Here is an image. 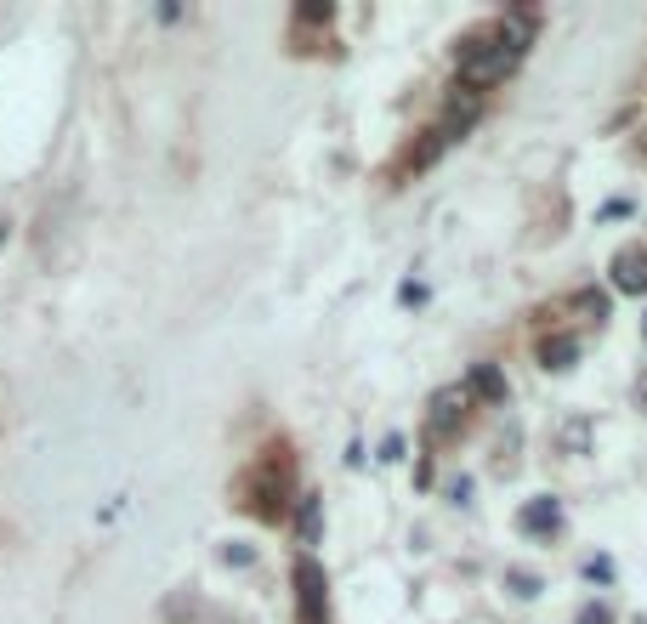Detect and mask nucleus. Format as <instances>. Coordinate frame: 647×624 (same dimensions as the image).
Returning <instances> with one entry per match:
<instances>
[{
  "instance_id": "20e7f679",
  "label": "nucleus",
  "mask_w": 647,
  "mask_h": 624,
  "mask_svg": "<svg viewBox=\"0 0 647 624\" xmlns=\"http://www.w3.org/2000/svg\"><path fill=\"white\" fill-rule=\"evenodd\" d=\"M613 290L647 295V250H619L613 256Z\"/></svg>"
},
{
  "instance_id": "1a4fd4ad",
  "label": "nucleus",
  "mask_w": 647,
  "mask_h": 624,
  "mask_svg": "<svg viewBox=\"0 0 647 624\" xmlns=\"http://www.w3.org/2000/svg\"><path fill=\"white\" fill-rule=\"evenodd\" d=\"M506 585L517 590V596H540V579H534V573H523V568H506Z\"/></svg>"
},
{
  "instance_id": "0eeeda50",
  "label": "nucleus",
  "mask_w": 647,
  "mask_h": 624,
  "mask_svg": "<svg viewBox=\"0 0 647 624\" xmlns=\"http://www.w3.org/2000/svg\"><path fill=\"white\" fill-rule=\"evenodd\" d=\"M579 352H585V347H579V335H551V341L540 347V364L545 369H574Z\"/></svg>"
},
{
  "instance_id": "423d86ee",
  "label": "nucleus",
  "mask_w": 647,
  "mask_h": 624,
  "mask_svg": "<svg viewBox=\"0 0 647 624\" xmlns=\"http://www.w3.org/2000/svg\"><path fill=\"white\" fill-rule=\"evenodd\" d=\"M466 398H483V403H506V375L494 364H477L466 375Z\"/></svg>"
},
{
  "instance_id": "f03ea898",
  "label": "nucleus",
  "mask_w": 647,
  "mask_h": 624,
  "mask_svg": "<svg viewBox=\"0 0 647 624\" xmlns=\"http://www.w3.org/2000/svg\"><path fill=\"white\" fill-rule=\"evenodd\" d=\"M296 607H301V624H330V585H324V568L313 556L296 562Z\"/></svg>"
},
{
  "instance_id": "39448f33",
  "label": "nucleus",
  "mask_w": 647,
  "mask_h": 624,
  "mask_svg": "<svg viewBox=\"0 0 647 624\" xmlns=\"http://www.w3.org/2000/svg\"><path fill=\"white\" fill-rule=\"evenodd\" d=\"M557 522H562V505L551 500V494H540V500H528L523 511H517V528H523V534H557Z\"/></svg>"
},
{
  "instance_id": "f257e3e1",
  "label": "nucleus",
  "mask_w": 647,
  "mask_h": 624,
  "mask_svg": "<svg viewBox=\"0 0 647 624\" xmlns=\"http://www.w3.org/2000/svg\"><path fill=\"white\" fill-rule=\"evenodd\" d=\"M528 29H534V18H517L511 29H500V35L466 40V46H460V86L483 91V86H494V80H506V74L517 69L523 46H528Z\"/></svg>"
},
{
  "instance_id": "f8f14e48",
  "label": "nucleus",
  "mask_w": 647,
  "mask_h": 624,
  "mask_svg": "<svg viewBox=\"0 0 647 624\" xmlns=\"http://www.w3.org/2000/svg\"><path fill=\"white\" fill-rule=\"evenodd\" d=\"M0 239H6V222H0Z\"/></svg>"
},
{
  "instance_id": "9b49d317",
  "label": "nucleus",
  "mask_w": 647,
  "mask_h": 624,
  "mask_svg": "<svg viewBox=\"0 0 647 624\" xmlns=\"http://www.w3.org/2000/svg\"><path fill=\"white\" fill-rule=\"evenodd\" d=\"M579 624H613V613H608V607H579Z\"/></svg>"
},
{
  "instance_id": "9d476101",
  "label": "nucleus",
  "mask_w": 647,
  "mask_h": 624,
  "mask_svg": "<svg viewBox=\"0 0 647 624\" xmlns=\"http://www.w3.org/2000/svg\"><path fill=\"white\" fill-rule=\"evenodd\" d=\"M330 18H335L330 0H307V6H301V23H330Z\"/></svg>"
},
{
  "instance_id": "6e6552de",
  "label": "nucleus",
  "mask_w": 647,
  "mask_h": 624,
  "mask_svg": "<svg viewBox=\"0 0 647 624\" xmlns=\"http://www.w3.org/2000/svg\"><path fill=\"white\" fill-rule=\"evenodd\" d=\"M296 528H301V545H318V500H313V494H301V517H296Z\"/></svg>"
},
{
  "instance_id": "7ed1b4c3",
  "label": "nucleus",
  "mask_w": 647,
  "mask_h": 624,
  "mask_svg": "<svg viewBox=\"0 0 647 624\" xmlns=\"http://www.w3.org/2000/svg\"><path fill=\"white\" fill-rule=\"evenodd\" d=\"M460 420H466V386H449L432 398V437H455Z\"/></svg>"
}]
</instances>
